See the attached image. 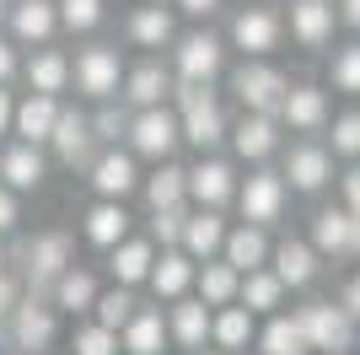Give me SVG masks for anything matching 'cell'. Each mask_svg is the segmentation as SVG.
<instances>
[{
  "label": "cell",
  "mask_w": 360,
  "mask_h": 355,
  "mask_svg": "<svg viewBox=\"0 0 360 355\" xmlns=\"http://www.w3.org/2000/svg\"><path fill=\"white\" fill-rule=\"evenodd\" d=\"M178 118H183V140L194 151H215L226 140V113H221V103H215L210 81H183Z\"/></svg>",
  "instance_id": "1"
},
{
  "label": "cell",
  "mask_w": 360,
  "mask_h": 355,
  "mask_svg": "<svg viewBox=\"0 0 360 355\" xmlns=\"http://www.w3.org/2000/svg\"><path fill=\"white\" fill-rule=\"evenodd\" d=\"M178 140H183V118H178V108L156 103V108H140V113L129 118V146H135V156L167 162V156L178 151Z\"/></svg>",
  "instance_id": "2"
},
{
  "label": "cell",
  "mask_w": 360,
  "mask_h": 355,
  "mask_svg": "<svg viewBox=\"0 0 360 355\" xmlns=\"http://www.w3.org/2000/svg\"><path fill=\"white\" fill-rule=\"evenodd\" d=\"M301 328H307V340H312V350L323 355H345L349 344H355V312L339 301H307L301 307Z\"/></svg>",
  "instance_id": "3"
},
{
  "label": "cell",
  "mask_w": 360,
  "mask_h": 355,
  "mask_svg": "<svg viewBox=\"0 0 360 355\" xmlns=\"http://www.w3.org/2000/svg\"><path fill=\"white\" fill-rule=\"evenodd\" d=\"M231 92H237V103L248 108V113H274L280 118V103H285L290 81L274 65H264V59H248L237 75H231Z\"/></svg>",
  "instance_id": "4"
},
{
  "label": "cell",
  "mask_w": 360,
  "mask_h": 355,
  "mask_svg": "<svg viewBox=\"0 0 360 355\" xmlns=\"http://www.w3.org/2000/svg\"><path fill=\"white\" fill-rule=\"evenodd\" d=\"M54 334H60V323H54V301H44V296L32 291L27 301H16L11 312V340L22 355H44L54 350Z\"/></svg>",
  "instance_id": "5"
},
{
  "label": "cell",
  "mask_w": 360,
  "mask_h": 355,
  "mask_svg": "<svg viewBox=\"0 0 360 355\" xmlns=\"http://www.w3.org/2000/svg\"><path fill=\"white\" fill-rule=\"evenodd\" d=\"M70 81H75V92H86L91 103H108V97L119 92V54H113L108 44L81 49L75 65H70Z\"/></svg>",
  "instance_id": "6"
},
{
  "label": "cell",
  "mask_w": 360,
  "mask_h": 355,
  "mask_svg": "<svg viewBox=\"0 0 360 355\" xmlns=\"http://www.w3.org/2000/svg\"><path fill=\"white\" fill-rule=\"evenodd\" d=\"M237 205H242V221L274 226L285 216V178L280 173H253L248 183H237Z\"/></svg>",
  "instance_id": "7"
},
{
  "label": "cell",
  "mask_w": 360,
  "mask_h": 355,
  "mask_svg": "<svg viewBox=\"0 0 360 355\" xmlns=\"http://www.w3.org/2000/svg\"><path fill=\"white\" fill-rule=\"evenodd\" d=\"M22 259H27V280H32V291L44 296V291H54V280L70 269V237H65V232L32 237L27 248H22Z\"/></svg>",
  "instance_id": "8"
},
{
  "label": "cell",
  "mask_w": 360,
  "mask_h": 355,
  "mask_svg": "<svg viewBox=\"0 0 360 355\" xmlns=\"http://www.w3.org/2000/svg\"><path fill=\"white\" fill-rule=\"evenodd\" d=\"M280 32H285V22H280L269 6H248V11L231 16V44H237L248 59L274 54V49H280Z\"/></svg>",
  "instance_id": "9"
},
{
  "label": "cell",
  "mask_w": 360,
  "mask_h": 355,
  "mask_svg": "<svg viewBox=\"0 0 360 355\" xmlns=\"http://www.w3.org/2000/svg\"><path fill=\"white\" fill-rule=\"evenodd\" d=\"M49 146L60 151V162L65 167H91L97 162V130H91V118H81V113H65L60 108V124H54V135H49Z\"/></svg>",
  "instance_id": "10"
},
{
  "label": "cell",
  "mask_w": 360,
  "mask_h": 355,
  "mask_svg": "<svg viewBox=\"0 0 360 355\" xmlns=\"http://www.w3.org/2000/svg\"><path fill=\"white\" fill-rule=\"evenodd\" d=\"M226 70V44L215 32H188L178 38V75L183 81H215Z\"/></svg>",
  "instance_id": "11"
},
{
  "label": "cell",
  "mask_w": 360,
  "mask_h": 355,
  "mask_svg": "<svg viewBox=\"0 0 360 355\" xmlns=\"http://www.w3.org/2000/svg\"><path fill=\"white\" fill-rule=\"evenodd\" d=\"M188 199L205 210H221L226 199H237V173L221 156H199V167L188 173Z\"/></svg>",
  "instance_id": "12"
},
{
  "label": "cell",
  "mask_w": 360,
  "mask_h": 355,
  "mask_svg": "<svg viewBox=\"0 0 360 355\" xmlns=\"http://www.w3.org/2000/svg\"><path fill=\"white\" fill-rule=\"evenodd\" d=\"M285 178H290V189L317 194V189L333 178V151L317 146V140H296V146H290V156H285Z\"/></svg>",
  "instance_id": "13"
},
{
  "label": "cell",
  "mask_w": 360,
  "mask_h": 355,
  "mask_svg": "<svg viewBox=\"0 0 360 355\" xmlns=\"http://www.w3.org/2000/svg\"><path fill=\"white\" fill-rule=\"evenodd\" d=\"M91 189L103 194V199H129L140 189V167L129 151H97V162H91Z\"/></svg>",
  "instance_id": "14"
},
{
  "label": "cell",
  "mask_w": 360,
  "mask_h": 355,
  "mask_svg": "<svg viewBox=\"0 0 360 355\" xmlns=\"http://www.w3.org/2000/svg\"><path fill=\"white\" fill-rule=\"evenodd\" d=\"M11 38L16 44H49L60 27V0H11Z\"/></svg>",
  "instance_id": "15"
},
{
  "label": "cell",
  "mask_w": 360,
  "mask_h": 355,
  "mask_svg": "<svg viewBox=\"0 0 360 355\" xmlns=\"http://www.w3.org/2000/svg\"><path fill=\"white\" fill-rule=\"evenodd\" d=\"M172 340L183 344V350H205L210 344V334H215V312H210V301L205 296H178V307H172Z\"/></svg>",
  "instance_id": "16"
},
{
  "label": "cell",
  "mask_w": 360,
  "mask_h": 355,
  "mask_svg": "<svg viewBox=\"0 0 360 355\" xmlns=\"http://www.w3.org/2000/svg\"><path fill=\"white\" fill-rule=\"evenodd\" d=\"M333 16H339L333 0H290V38L301 49H323L333 38Z\"/></svg>",
  "instance_id": "17"
},
{
  "label": "cell",
  "mask_w": 360,
  "mask_h": 355,
  "mask_svg": "<svg viewBox=\"0 0 360 355\" xmlns=\"http://www.w3.org/2000/svg\"><path fill=\"white\" fill-rule=\"evenodd\" d=\"M54 124H60V97H54V92H27V97L16 103V124H11V130L22 135V140L49 146Z\"/></svg>",
  "instance_id": "18"
},
{
  "label": "cell",
  "mask_w": 360,
  "mask_h": 355,
  "mask_svg": "<svg viewBox=\"0 0 360 355\" xmlns=\"http://www.w3.org/2000/svg\"><path fill=\"white\" fill-rule=\"evenodd\" d=\"M231 146H237L242 162H269L274 146H280V118L274 113H248L237 130H231Z\"/></svg>",
  "instance_id": "19"
},
{
  "label": "cell",
  "mask_w": 360,
  "mask_h": 355,
  "mask_svg": "<svg viewBox=\"0 0 360 355\" xmlns=\"http://www.w3.org/2000/svg\"><path fill=\"white\" fill-rule=\"evenodd\" d=\"M194 275H199V259H188L183 248H167L156 259V269H150V291L162 296V301H178V296H188Z\"/></svg>",
  "instance_id": "20"
},
{
  "label": "cell",
  "mask_w": 360,
  "mask_h": 355,
  "mask_svg": "<svg viewBox=\"0 0 360 355\" xmlns=\"http://www.w3.org/2000/svg\"><path fill=\"white\" fill-rule=\"evenodd\" d=\"M226 248V221H221V210H205L199 205L194 216H188V226H183V253L188 259H215V253Z\"/></svg>",
  "instance_id": "21"
},
{
  "label": "cell",
  "mask_w": 360,
  "mask_h": 355,
  "mask_svg": "<svg viewBox=\"0 0 360 355\" xmlns=\"http://www.w3.org/2000/svg\"><path fill=\"white\" fill-rule=\"evenodd\" d=\"M280 124H290V130H301V135L323 130V124H328V97L317 87H290L285 103H280Z\"/></svg>",
  "instance_id": "22"
},
{
  "label": "cell",
  "mask_w": 360,
  "mask_h": 355,
  "mask_svg": "<svg viewBox=\"0 0 360 355\" xmlns=\"http://www.w3.org/2000/svg\"><path fill=\"white\" fill-rule=\"evenodd\" d=\"M124 97L135 108H156L172 97V70L167 65H156V59H146V65H135V70L124 75Z\"/></svg>",
  "instance_id": "23"
},
{
  "label": "cell",
  "mask_w": 360,
  "mask_h": 355,
  "mask_svg": "<svg viewBox=\"0 0 360 355\" xmlns=\"http://www.w3.org/2000/svg\"><path fill=\"white\" fill-rule=\"evenodd\" d=\"M312 248L328 253V259H345V253H355V216L345 210H323L312 221Z\"/></svg>",
  "instance_id": "24"
},
{
  "label": "cell",
  "mask_w": 360,
  "mask_h": 355,
  "mask_svg": "<svg viewBox=\"0 0 360 355\" xmlns=\"http://www.w3.org/2000/svg\"><path fill=\"white\" fill-rule=\"evenodd\" d=\"M221 253L242 269V275H248V269H264V264L274 259L269 237H264V226H253V221H242L237 232H226V248H221Z\"/></svg>",
  "instance_id": "25"
},
{
  "label": "cell",
  "mask_w": 360,
  "mask_h": 355,
  "mask_svg": "<svg viewBox=\"0 0 360 355\" xmlns=\"http://www.w3.org/2000/svg\"><path fill=\"white\" fill-rule=\"evenodd\" d=\"M150 269H156V237H124L119 248H113V280L119 285H140L150 280Z\"/></svg>",
  "instance_id": "26"
},
{
  "label": "cell",
  "mask_w": 360,
  "mask_h": 355,
  "mask_svg": "<svg viewBox=\"0 0 360 355\" xmlns=\"http://www.w3.org/2000/svg\"><path fill=\"white\" fill-rule=\"evenodd\" d=\"M124 237H129V210H124V199H103V205L86 210V242L91 248H119Z\"/></svg>",
  "instance_id": "27"
},
{
  "label": "cell",
  "mask_w": 360,
  "mask_h": 355,
  "mask_svg": "<svg viewBox=\"0 0 360 355\" xmlns=\"http://www.w3.org/2000/svg\"><path fill=\"white\" fill-rule=\"evenodd\" d=\"M274 275H280L290 291L312 285V280H317V248H312V242H296V237H285V242L274 248Z\"/></svg>",
  "instance_id": "28"
},
{
  "label": "cell",
  "mask_w": 360,
  "mask_h": 355,
  "mask_svg": "<svg viewBox=\"0 0 360 355\" xmlns=\"http://www.w3.org/2000/svg\"><path fill=\"white\" fill-rule=\"evenodd\" d=\"M194 285H199V296H205L210 307H226V301H237V291H242V269L231 264V259H205V269L194 275Z\"/></svg>",
  "instance_id": "29"
},
{
  "label": "cell",
  "mask_w": 360,
  "mask_h": 355,
  "mask_svg": "<svg viewBox=\"0 0 360 355\" xmlns=\"http://www.w3.org/2000/svg\"><path fill=\"white\" fill-rule=\"evenodd\" d=\"M44 173H49V162H44V151L32 146V140H22V146H11L0 156V178H6L11 189H38Z\"/></svg>",
  "instance_id": "30"
},
{
  "label": "cell",
  "mask_w": 360,
  "mask_h": 355,
  "mask_svg": "<svg viewBox=\"0 0 360 355\" xmlns=\"http://www.w3.org/2000/svg\"><path fill=\"white\" fill-rule=\"evenodd\" d=\"M129 38H135L140 49H162L178 38V27H172V11H167L162 0H146L135 16H129Z\"/></svg>",
  "instance_id": "31"
},
{
  "label": "cell",
  "mask_w": 360,
  "mask_h": 355,
  "mask_svg": "<svg viewBox=\"0 0 360 355\" xmlns=\"http://www.w3.org/2000/svg\"><path fill=\"white\" fill-rule=\"evenodd\" d=\"M285 291H290V285L280 280V275H274L269 264H264V269H248V275H242L237 301H242V307H248V312L258 318V312H274V307H280V296H285Z\"/></svg>",
  "instance_id": "32"
},
{
  "label": "cell",
  "mask_w": 360,
  "mask_h": 355,
  "mask_svg": "<svg viewBox=\"0 0 360 355\" xmlns=\"http://www.w3.org/2000/svg\"><path fill=\"white\" fill-rule=\"evenodd\" d=\"M167 334H172V328L162 323V312H156V307H140L135 318L124 323L119 340H124V350H129V355H156L167 344Z\"/></svg>",
  "instance_id": "33"
},
{
  "label": "cell",
  "mask_w": 360,
  "mask_h": 355,
  "mask_svg": "<svg viewBox=\"0 0 360 355\" xmlns=\"http://www.w3.org/2000/svg\"><path fill=\"white\" fill-rule=\"evenodd\" d=\"M49 296H54V307H65V312H91L103 291H97V280H91V269H75L70 264L60 280H54V291H49Z\"/></svg>",
  "instance_id": "34"
},
{
  "label": "cell",
  "mask_w": 360,
  "mask_h": 355,
  "mask_svg": "<svg viewBox=\"0 0 360 355\" xmlns=\"http://www.w3.org/2000/svg\"><path fill=\"white\" fill-rule=\"evenodd\" d=\"M258 350L264 355H312V340L301 328V312L296 318H269V328L258 334Z\"/></svg>",
  "instance_id": "35"
},
{
  "label": "cell",
  "mask_w": 360,
  "mask_h": 355,
  "mask_svg": "<svg viewBox=\"0 0 360 355\" xmlns=\"http://www.w3.org/2000/svg\"><path fill=\"white\" fill-rule=\"evenodd\" d=\"M253 312L242 307V301H226V307H215V334L210 340L221 344V350H248L253 344Z\"/></svg>",
  "instance_id": "36"
},
{
  "label": "cell",
  "mask_w": 360,
  "mask_h": 355,
  "mask_svg": "<svg viewBox=\"0 0 360 355\" xmlns=\"http://www.w3.org/2000/svg\"><path fill=\"white\" fill-rule=\"evenodd\" d=\"M27 87L32 92H54V97H60V92L70 87V59H65L60 49L38 44V54L27 59Z\"/></svg>",
  "instance_id": "37"
},
{
  "label": "cell",
  "mask_w": 360,
  "mask_h": 355,
  "mask_svg": "<svg viewBox=\"0 0 360 355\" xmlns=\"http://www.w3.org/2000/svg\"><path fill=\"white\" fill-rule=\"evenodd\" d=\"M183 199H188V173L172 167V162H162V167H156V178L146 183V205L150 210H167V205H183Z\"/></svg>",
  "instance_id": "38"
},
{
  "label": "cell",
  "mask_w": 360,
  "mask_h": 355,
  "mask_svg": "<svg viewBox=\"0 0 360 355\" xmlns=\"http://www.w3.org/2000/svg\"><path fill=\"white\" fill-rule=\"evenodd\" d=\"M91 312H97V323H108V328H119V334H124V323L140 312V301L129 296V285H113L108 296H97V307H91Z\"/></svg>",
  "instance_id": "39"
},
{
  "label": "cell",
  "mask_w": 360,
  "mask_h": 355,
  "mask_svg": "<svg viewBox=\"0 0 360 355\" xmlns=\"http://www.w3.org/2000/svg\"><path fill=\"white\" fill-rule=\"evenodd\" d=\"M75 355H119L124 340H119V328H108V323H86V328H75Z\"/></svg>",
  "instance_id": "40"
},
{
  "label": "cell",
  "mask_w": 360,
  "mask_h": 355,
  "mask_svg": "<svg viewBox=\"0 0 360 355\" xmlns=\"http://www.w3.org/2000/svg\"><path fill=\"white\" fill-rule=\"evenodd\" d=\"M328 75H333V87H339V92H349V97H355V92H360V44L333 49V59H328Z\"/></svg>",
  "instance_id": "41"
},
{
  "label": "cell",
  "mask_w": 360,
  "mask_h": 355,
  "mask_svg": "<svg viewBox=\"0 0 360 355\" xmlns=\"http://www.w3.org/2000/svg\"><path fill=\"white\" fill-rule=\"evenodd\" d=\"M333 156H349V162H360V108H349V113L333 118V140H328Z\"/></svg>",
  "instance_id": "42"
},
{
  "label": "cell",
  "mask_w": 360,
  "mask_h": 355,
  "mask_svg": "<svg viewBox=\"0 0 360 355\" xmlns=\"http://www.w3.org/2000/svg\"><path fill=\"white\" fill-rule=\"evenodd\" d=\"M97 22H103V0H60V27L91 32Z\"/></svg>",
  "instance_id": "43"
},
{
  "label": "cell",
  "mask_w": 360,
  "mask_h": 355,
  "mask_svg": "<svg viewBox=\"0 0 360 355\" xmlns=\"http://www.w3.org/2000/svg\"><path fill=\"white\" fill-rule=\"evenodd\" d=\"M183 226H188V210H183V205H167V210H156L150 237H156L162 248H183Z\"/></svg>",
  "instance_id": "44"
},
{
  "label": "cell",
  "mask_w": 360,
  "mask_h": 355,
  "mask_svg": "<svg viewBox=\"0 0 360 355\" xmlns=\"http://www.w3.org/2000/svg\"><path fill=\"white\" fill-rule=\"evenodd\" d=\"M91 130H97V140H119V135H129V113H124V108H113V103H108L103 113L91 118Z\"/></svg>",
  "instance_id": "45"
},
{
  "label": "cell",
  "mask_w": 360,
  "mask_h": 355,
  "mask_svg": "<svg viewBox=\"0 0 360 355\" xmlns=\"http://www.w3.org/2000/svg\"><path fill=\"white\" fill-rule=\"evenodd\" d=\"M16 301H22V291H16V280L6 275V269H0V323H6V318L16 312Z\"/></svg>",
  "instance_id": "46"
},
{
  "label": "cell",
  "mask_w": 360,
  "mask_h": 355,
  "mask_svg": "<svg viewBox=\"0 0 360 355\" xmlns=\"http://www.w3.org/2000/svg\"><path fill=\"white\" fill-rule=\"evenodd\" d=\"M16 226V189L11 183H0V237Z\"/></svg>",
  "instance_id": "47"
},
{
  "label": "cell",
  "mask_w": 360,
  "mask_h": 355,
  "mask_svg": "<svg viewBox=\"0 0 360 355\" xmlns=\"http://www.w3.org/2000/svg\"><path fill=\"white\" fill-rule=\"evenodd\" d=\"M178 11H188V16H215L221 11V0H172Z\"/></svg>",
  "instance_id": "48"
},
{
  "label": "cell",
  "mask_w": 360,
  "mask_h": 355,
  "mask_svg": "<svg viewBox=\"0 0 360 355\" xmlns=\"http://www.w3.org/2000/svg\"><path fill=\"white\" fill-rule=\"evenodd\" d=\"M345 205H349V210H360V162L345 173Z\"/></svg>",
  "instance_id": "49"
},
{
  "label": "cell",
  "mask_w": 360,
  "mask_h": 355,
  "mask_svg": "<svg viewBox=\"0 0 360 355\" xmlns=\"http://www.w3.org/2000/svg\"><path fill=\"white\" fill-rule=\"evenodd\" d=\"M11 75H16V49L6 44V38H0V87H6Z\"/></svg>",
  "instance_id": "50"
},
{
  "label": "cell",
  "mask_w": 360,
  "mask_h": 355,
  "mask_svg": "<svg viewBox=\"0 0 360 355\" xmlns=\"http://www.w3.org/2000/svg\"><path fill=\"white\" fill-rule=\"evenodd\" d=\"M11 124H16V103H11V92L0 87V135L11 130Z\"/></svg>",
  "instance_id": "51"
},
{
  "label": "cell",
  "mask_w": 360,
  "mask_h": 355,
  "mask_svg": "<svg viewBox=\"0 0 360 355\" xmlns=\"http://www.w3.org/2000/svg\"><path fill=\"white\" fill-rule=\"evenodd\" d=\"M339 22H349L360 32V0H339Z\"/></svg>",
  "instance_id": "52"
},
{
  "label": "cell",
  "mask_w": 360,
  "mask_h": 355,
  "mask_svg": "<svg viewBox=\"0 0 360 355\" xmlns=\"http://www.w3.org/2000/svg\"><path fill=\"white\" fill-rule=\"evenodd\" d=\"M345 307H349V312H355V318H360V275H355V280L345 285Z\"/></svg>",
  "instance_id": "53"
},
{
  "label": "cell",
  "mask_w": 360,
  "mask_h": 355,
  "mask_svg": "<svg viewBox=\"0 0 360 355\" xmlns=\"http://www.w3.org/2000/svg\"><path fill=\"white\" fill-rule=\"evenodd\" d=\"M6 16H11V0H0V22H6Z\"/></svg>",
  "instance_id": "54"
},
{
  "label": "cell",
  "mask_w": 360,
  "mask_h": 355,
  "mask_svg": "<svg viewBox=\"0 0 360 355\" xmlns=\"http://www.w3.org/2000/svg\"><path fill=\"white\" fill-rule=\"evenodd\" d=\"M0 269H6V242H0Z\"/></svg>",
  "instance_id": "55"
},
{
  "label": "cell",
  "mask_w": 360,
  "mask_h": 355,
  "mask_svg": "<svg viewBox=\"0 0 360 355\" xmlns=\"http://www.w3.org/2000/svg\"><path fill=\"white\" fill-rule=\"evenodd\" d=\"M215 355H237V350H215Z\"/></svg>",
  "instance_id": "56"
},
{
  "label": "cell",
  "mask_w": 360,
  "mask_h": 355,
  "mask_svg": "<svg viewBox=\"0 0 360 355\" xmlns=\"http://www.w3.org/2000/svg\"><path fill=\"white\" fill-rule=\"evenodd\" d=\"M162 6H172V0H162Z\"/></svg>",
  "instance_id": "57"
}]
</instances>
